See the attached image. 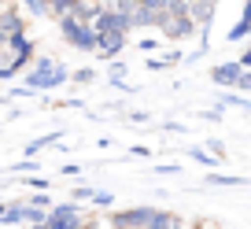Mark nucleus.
<instances>
[{"label": "nucleus", "instance_id": "f257e3e1", "mask_svg": "<svg viewBox=\"0 0 251 229\" xmlns=\"http://www.w3.org/2000/svg\"><path fill=\"white\" fill-rule=\"evenodd\" d=\"M177 214L159 211V207H129V211L111 214V229H174Z\"/></svg>", "mask_w": 251, "mask_h": 229}, {"label": "nucleus", "instance_id": "f03ea898", "mask_svg": "<svg viewBox=\"0 0 251 229\" xmlns=\"http://www.w3.org/2000/svg\"><path fill=\"white\" fill-rule=\"evenodd\" d=\"M126 30H129V19L118 15L115 8H103L100 23H96V33H100V52L103 55H115L118 48L126 45Z\"/></svg>", "mask_w": 251, "mask_h": 229}, {"label": "nucleus", "instance_id": "7ed1b4c3", "mask_svg": "<svg viewBox=\"0 0 251 229\" xmlns=\"http://www.w3.org/2000/svg\"><path fill=\"white\" fill-rule=\"evenodd\" d=\"M133 26H159V30H166V26H170L166 0H144V4H137V11H133Z\"/></svg>", "mask_w": 251, "mask_h": 229}, {"label": "nucleus", "instance_id": "20e7f679", "mask_svg": "<svg viewBox=\"0 0 251 229\" xmlns=\"http://www.w3.org/2000/svg\"><path fill=\"white\" fill-rule=\"evenodd\" d=\"M63 33H67V41H71L74 48H85V52L100 48V33H96V26H85V23H78V19H63Z\"/></svg>", "mask_w": 251, "mask_h": 229}, {"label": "nucleus", "instance_id": "39448f33", "mask_svg": "<svg viewBox=\"0 0 251 229\" xmlns=\"http://www.w3.org/2000/svg\"><path fill=\"white\" fill-rule=\"evenodd\" d=\"M240 78H244V67H240V63H218V67L211 71V81H214V85H233V89H236V81H240Z\"/></svg>", "mask_w": 251, "mask_h": 229}, {"label": "nucleus", "instance_id": "423d86ee", "mask_svg": "<svg viewBox=\"0 0 251 229\" xmlns=\"http://www.w3.org/2000/svg\"><path fill=\"white\" fill-rule=\"evenodd\" d=\"M192 33H200V26L185 15V19H174V23L163 30V37H166V41H185V37H192Z\"/></svg>", "mask_w": 251, "mask_h": 229}, {"label": "nucleus", "instance_id": "0eeeda50", "mask_svg": "<svg viewBox=\"0 0 251 229\" xmlns=\"http://www.w3.org/2000/svg\"><path fill=\"white\" fill-rule=\"evenodd\" d=\"M214 11H218V8H214V4H207V0H192V4H188V19H192L200 30H207V26H211Z\"/></svg>", "mask_w": 251, "mask_h": 229}, {"label": "nucleus", "instance_id": "6e6552de", "mask_svg": "<svg viewBox=\"0 0 251 229\" xmlns=\"http://www.w3.org/2000/svg\"><path fill=\"white\" fill-rule=\"evenodd\" d=\"M181 59H185V55H181L177 48L166 52V55H151V59H148V71H170V67H177Z\"/></svg>", "mask_w": 251, "mask_h": 229}, {"label": "nucleus", "instance_id": "1a4fd4ad", "mask_svg": "<svg viewBox=\"0 0 251 229\" xmlns=\"http://www.w3.org/2000/svg\"><path fill=\"white\" fill-rule=\"evenodd\" d=\"M203 181L214 185V189H229V185H248V178H236V174H207Z\"/></svg>", "mask_w": 251, "mask_h": 229}, {"label": "nucleus", "instance_id": "9d476101", "mask_svg": "<svg viewBox=\"0 0 251 229\" xmlns=\"http://www.w3.org/2000/svg\"><path fill=\"white\" fill-rule=\"evenodd\" d=\"M222 107H240V111H251V100H248V96H236V93H222Z\"/></svg>", "mask_w": 251, "mask_h": 229}, {"label": "nucleus", "instance_id": "9b49d317", "mask_svg": "<svg viewBox=\"0 0 251 229\" xmlns=\"http://www.w3.org/2000/svg\"><path fill=\"white\" fill-rule=\"evenodd\" d=\"M188 155L196 159V163H203V166H214V155H207L203 148H192V152H188Z\"/></svg>", "mask_w": 251, "mask_h": 229}, {"label": "nucleus", "instance_id": "f8f14e48", "mask_svg": "<svg viewBox=\"0 0 251 229\" xmlns=\"http://www.w3.org/2000/svg\"><path fill=\"white\" fill-rule=\"evenodd\" d=\"M236 63H240L244 71H251V45H248V48H244V52H240V59H236Z\"/></svg>", "mask_w": 251, "mask_h": 229}, {"label": "nucleus", "instance_id": "ddd939ff", "mask_svg": "<svg viewBox=\"0 0 251 229\" xmlns=\"http://www.w3.org/2000/svg\"><path fill=\"white\" fill-rule=\"evenodd\" d=\"M236 89H240V93H251V71H244V78L236 81Z\"/></svg>", "mask_w": 251, "mask_h": 229}, {"label": "nucleus", "instance_id": "4468645a", "mask_svg": "<svg viewBox=\"0 0 251 229\" xmlns=\"http://www.w3.org/2000/svg\"><path fill=\"white\" fill-rule=\"evenodd\" d=\"M159 174H177V163H159Z\"/></svg>", "mask_w": 251, "mask_h": 229}, {"label": "nucleus", "instance_id": "2eb2a0df", "mask_svg": "<svg viewBox=\"0 0 251 229\" xmlns=\"http://www.w3.org/2000/svg\"><path fill=\"white\" fill-rule=\"evenodd\" d=\"M155 48H159V41H151V37L141 41V52H155Z\"/></svg>", "mask_w": 251, "mask_h": 229}]
</instances>
